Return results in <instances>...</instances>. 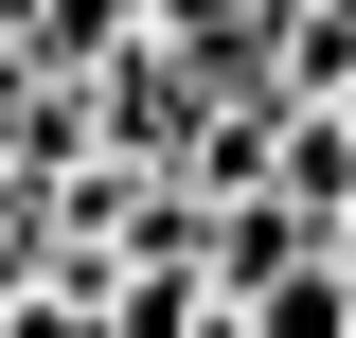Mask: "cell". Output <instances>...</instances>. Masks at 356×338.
Listing matches in <instances>:
<instances>
[{
  "instance_id": "cell-1",
  "label": "cell",
  "mask_w": 356,
  "mask_h": 338,
  "mask_svg": "<svg viewBox=\"0 0 356 338\" xmlns=\"http://www.w3.org/2000/svg\"><path fill=\"white\" fill-rule=\"evenodd\" d=\"M161 36H250V0H143Z\"/></svg>"
},
{
  "instance_id": "cell-2",
  "label": "cell",
  "mask_w": 356,
  "mask_h": 338,
  "mask_svg": "<svg viewBox=\"0 0 356 338\" xmlns=\"http://www.w3.org/2000/svg\"><path fill=\"white\" fill-rule=\"evenodd\" d=\"M339 125H356V72H339Z\"/></svg>"
}]
</instances>
